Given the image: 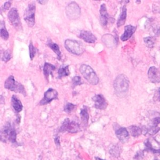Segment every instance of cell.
<instances>
[{"mask_svg":"<svg viewBox=\"0 0 160 160\" xmlns=\"http://www.w3.org/2000/svg\"><path fill=\"white\" fill-rule=\"evenodd\" d=\"M82 83L81 78L80 76H74L72 79V88H74L78 85H81Z\"/></svg>","mask_w":160,"mask_h":160,"instance_id":"cell-27","label":"cell"},{"mask_svg":"<svg viewBox=\"0 0 160 160\" xmlns=\"http://www.w3.org/2000/svg\"><path fill=\"white\" fill-rule=\"evenodd\" d=\"M75 105L72 104V103H67L64 108V111L68 113H69L71 112L72 111V110L74 109L75 108Z\"/></svg>","mask_w":160,"mask_h":160,"instance_id":"cell-29","label":"cell"},{"mask_svg":"<svg viewBox=\"0 0 160 160\" xmlns=\"http://www.w3.org/2000/svg\"><path fill=\"white\" fill-rule=\"evenodd\" d=\"M154 99L156 101H160V88L156 91L154 94Z\"/></svg>","mask_w":160,"mask_h":160,"instance_id":"cell-32","label":"cell"},{"mask_svg":"<svg viewBox=\"0 0 160 160\" xmlns=\"http://www.w3.org/2000/svg\"><path fill=\"white\" fill-rule=\"evenodd\" d=\"M29 57H30V59H31V60H32L33 58H34V57L35 56V54H36L37 49L34 47L32 41H31V42H29Z\"/></svg>","mask_w":160,"mask_h":160,"instance_id":"cell-26","label":"cell"},{"mask_svg":"<svg viewBox=\"0 0 160 160\" xmlns=\"http://www.w3.org/2000/svg\"><path fill=\"white\" fill-rule=\"evenodd\" d=\"M83 77L91 84L96 85L99 82V78L92 68L87 64H82L79 68Z\"/></svg>","mask_w":160,"mask_h":160,"instance_id":"cell-3","label":"cell"},{"mask_svg":"<svg viewBox=\"0 0 160 160\" xmlns=\"http://www.w3.org/2000/svg\"><path fill=\"white\" fill-rule=\"evenodd\" d=\"M129 79L124 74L118 75L114 81V88L118 95L126 94L129 89Z\"/></svg>","mask_w":160,"mask_h":160,"instance_id":"cell-1","label":"cell"},{"mask_svg":"<svg viewBox=\"0 0 160 160\" xmlns=\"http://www.w3.org/2000/svg\"><path fill=\"white\" fill-rule=\"evenodd\" d=\"M94 102V107L98 109H105L108 106V102L106 99L102 94H96L92 98Z\"/></svg>","mask_w":160,"mask_h":160,"instance_id":"cell-11","label":"cell"},{"mask_svg":"<svg viewBox=\"0 0 160 160\" xmlns=\"http://www.w3.org/2000/svg\"><path fill=\"white\" fill-rule=\"evenodd\" d=\"M144 42L146 43V46L149 48H151L153 46V44H154V40L151 37H148V38H146L144 39Z\"/></svg>","mask_w":160,"mask_h":160,"instance_id":"cell-30","label":"cell"},{"mask_svg":"<svg viewBox=\"0 0 160 160\" xmlns=\"http://www.w3.org/2000/svg\"><path fill=\"white\" fill-rule=\"evenodd\" d=\"M36 6L34 3H30L26 9L24 14V19L29 27H32L35 24Z\"/></svg>","mask_w":160,"mask_h":160,"instance_id":"cell-8","label":"cell"},{"mask_svg":"<svg viewBox=\"0 0 160 160\" xmlns=\"http://www.w3.org/2000/svg\"><path fill=\"white\" fill-rule=\"evenodd\" d=\"M11 58V54L9 52V50H6L3 52V54L2 56V60L4 62H8V61L10 60Z\"/></svg>","mask_w":160,"mask_h":160,"instance_id":"cell-28","label":"cell"},{"mask_svg":"<svg viewBox=\"0 0 160 160\" xmlns=\"http://www.w3.org/2000/svg\"><path fill=\"white\" fill-rule=\"evenodd\" d=\"M129 132L133 137H138L142 133L141 129L136 126H131L129 127Z\"/></svg>","mask_w":160,"mask_h":160,"instance_id":"cell-23","label":"cell"},{"mask_svg":"<svg viewBox=\"0 0 160 160\" xmlns=\"http://www.w3.org/2000/svg\"><path fill=\"white\" fill-rule=\"evenodd\" d=\"M8 18L11 24L17 29H21V22L16 8H11L8 14Z\"/></svg>","mask_w":160,"mask_h":160,"instance_id":"cell-9","label":"cell"},{"mask_svg":"<svg viewBox=\"0 0 160 160\" xmlns=\"http://www.w3.org/2000/svg\"><path fill=\"white\" fill-rule=\"evenodd\" d=\"M11 104L14 110L16 112H19L22 109V104L20 100L15 96H12L11 98Z\"/></svg>","mask_w":160,"mask_h":160,"instance_id":"cell-17","label":"cell"},{"mask_svg":"<svg viewBox=\"0 0 160 160\" xmlns=\"http://www.w3.org/2000/svg\"><path fill=\"white\" fill-rule=\"evenodd\" d=\"M58 78H62L64 76H68L69 75L70 72L69 71V66H62L58 71Z\"/></svg>","mask_w":160,"mask_h":160,"instance_id":"cell-22","label":"cell"},{"mask_svg":"<svg viewBox=\"0 0 160 160\" xmlns=\"http://www.w3.org/2000/svg\"><path fill=\"white\" fill-rule=\"evenodd\" d=\"M80 131H81L80 125L78 122L74 121H71L68 118H66L64 119V121H63L59 129V132H64L66 131H68L71 133H76Z\"/></svg>","mask_w":160,"mask_h":160,"instance_id":"cell-6","label":"cell"},{"mask_svg":"<svg viewBox=\"0 0 160 160\" xmlns=\"http://www.w3.org/2000/svg\"><path fill=\"white\" fill-rule=\"evenodd\" d=\"M99 12H100V22H101V24H102V26H106L107 25L108 21V19L109 18V15L107 12L106 7V5L104 4H101V8H100V10H99Z\"/></svg>","mask_w":160,"mask_h":160,"instance_id":"cell-15","label":"cell"},{"mask_svg":"<svg viewBox=\"0 0 160 160\" xmlns=\"http://www.w3.org/2000/svg\"><path fill=\"white\" fill-rule=\"evenodd\" d=\"M115 133L117 138L122 142H126L129 139V132L126 128L121 127L115 130Z\"/></svg>","mask_w":160,"mask_h":160,"instance_id":"cell-14","label":"cell"},{"mask_svg":"<svg viewBox=\"0 0 160 160\" xmlns=\"http://www.w3.org/2000/svg\"><path fill=\"white\" fill-rule=\"evenodd\" d=\"M143 155H144V152L142 151H138L136 154L134 156V159L136 160H141L143 158Z\"/></svg>","mask_w":160,"mask_h":160,"instance_id":"cell-31","label":"cell"},{"mask_svg":"<svg viewBox=\"0 0 160 160\" xmlns=\"http://www.w3.org/2000/svg\"><path fill=\"white\" fill-rule=\"evenodd\" d=\"M16 131L9 122L7 123L1 131V139L3 142L8 140L11 143H16Z\"/></svg>","mask_w":160,"mask_h":160,"instance_id":"cell-2","label":"cell"},{"mask_svg":"<svg viewBox=\"0 0 160 160\" xmlns=\"http://www.w3.org/2000/svg\"><path fill=\"white\" fill-rule=\"evenodd\" d=\"M126 14H127V12H126V8L125 6H124L122 8V11H121V14L118 19V21H117V26L118 27H120L121 26H122L124 23H125V21H126Z\"/></svg>","mask_w":160,"mask_h":160,"instance_id":"cell-21","label":"cell"},{"mask_svg":"<svg viewBox=\"0 0 160 160\" xmlns=\"http://www.w3.org/2000/svg\"><path fill=\"white\" fill-rule=\"evenodd\" d=\"M145 144V146H146V149L145 150L148 151H151L153 153H158V154H160V149H156L154 148H153L151 146V142H149V140H146V142H144Z\"/></svg>","mask_w":160,"mask_h":160,"instance_id":"cell-25","label":"cell"},{"mask_svg":"<svg viewBox=\"0 0 160 160\" xmlns=\"http://www.w3.org/2000/svg\"><path fill=\"white\" fill-rule=\"evenodd\" d=\"M58 96V93L56 91V90H55L52 88H49L44 92V98L40 101L39 104L41 105L46 104L50 102L52 100L57 99Z\"/></svg>","mask_w":160,"mask_h":160,"instance_id":"cell-10","label":"cell"},{"mask_svg":"<svg viewBox=\"0 0 160 160\" xmlns=\"http://www.w3.org/2000/svg\"><path fill=\"white\" fill-rule=\"evenodd\" d=\"M55 69H56L55 66L48 62H45L43 67V72H44V76L48 79V76L50 74H52L53 71Z\"/></svg>","mask_w":160,"mask_h":160,"instance_id":"cell-20","label":"cell"},{"mask_svg":"<svg viewBox=\"0 0 160 160\" xmlns=\"http://www.w3.org/2000/svg\"><path fill=\"white\" fill-rule=\"evenodd\" d=\"M0 34H1V37L4 40H7L9 38V33L6 30V28L4 26V22L2 21L1 22Z\"/></svg>","mask_w":160,"mask_h":160,"instance_id":"cell-24","label":"cell"},{"mask_svg":"<svg viewBox=\"0 0 160 160\" xmlns=\"http://www.w3.org/2000/svg\"><path fill=\"white\" fill-rule=\"evenodd\" d=\"M47 1H38L39 3L40 4H44V3H46Z\"/></svg>","mask_w":160,"mask_h":160,"instance_id":"cell-35","label":"cell"},{"mask_svg":"<svg viewBox=\"0 0 160 160\" xmlns=\"http://www.w3.org/2000/svg\"><path fill=\"white\" fill-rule=\"evenodd\" d=\"M136 31V27L132 26V25H127L124 28V32L122 34L121 37V39L122 41H127L128 39L131 38V36L132 35V34Z\"/></svg>","mask_w":160,"mask_h":160,"instance_id":"cell-16","label":"cell"},{"mask_svg":"<svg viewBox=\"0 0 160 160\" xmlns=\"http://www.w3.org/2000/svg\"><path fill=\"white\" fill-rule=\"evenodd\" d=\"M79 38L84 40L85 42L88 43H94L96 41V38L95 36L90 31L81 30L79 35Z\"/></svg>","mask_w":160,"mask_h":160,"instance_id":"cell-13","label":"cell"},{"mask_svg":"<svg viewBox=\"0 0 160 160\" xmlns=\"http://www.w3.org/2000/svg\"><path fill=\"white\" fill-rule=\"evenodd\" d=\"M64 47L69 52L78 56L82 54L85 50L82 43L73 39H66L64 42Z\"/></svg>","mask_w":160,"mask_h":160,"instance_id":"cell-4","label":"cell"},{"mask_svg":"<svg viewBox=\"0 0 160 160\" xmlns=\"http://www.w3.org/2000/svg\"><path fill=\"white\" fill-rule=\"evenodd\" d=\"M80 116L82 124L84 126H86L88 125L89 120V114L88 112V109L86 106H83V108L81 109Z\"/></svg>","mask_w":160,"mask_h":160,"instance_id":"cell-19","label":"cell"},{"mask_svg":"<svg viewBox=\"0 0 160 160\" xmlns=\"http://www.w3.org/2000/svg\"><path fill=\"white\" fill-rule=\"evenodd\" d=\"M154 160H160V159H154Z\"/></svg>","mask_w":160,"mask_h":160,"instance_id":"cell-37","label":"cell"},{"mask_svg":"<svg viewBox=\"0 0 160 160\" xmlns=\"http://www.w3.org/2000/svg\"><path fill=\"white\" fill-rule=\"evenodd\" d=\"M10 6H11V2L8 1V2H6L4 4V5L2 6V8H3L4 10H8V9H9Z\"/></svg>","mask_w":160,"mask_h":160,"instance_id":"cell-33","label":"cell"},{"mask_svg":"<svg viewBox=\"0 0 160 160\" xmlns=\"http://www.w3.org/2000/svg\"><path fill=\"white\" fill-rule=\"evenodd\" d=\"M4 88L10 91H14L15 92H18L22 94L24 96H26L25 88L22 84L16 81L14 79L13 76H10L4 82Z\"/></svg>","mask_w":160,"mask_h":160,"instance_id":"cell-5","label":"cell"},{"mask_svg":"<svg viewBox=\"0 0 160 160\" xmlns=\"http://www.w3.org/2000/svg\"><path fill=\"white\" fill-rule=\"evenodd\" d=\"M96 159H98V160H104V159H100V158H96Z\"/></svg>","mask_w":160,"mask_h":160,"instance_id":"cell-36","label":"cell"},{"mask_svg":"<svg viewBox=\"0 0 160 160\" xmlns=\"http://www.w3.org/2000/svg\"><path fill=\"white\" fill-rule=\"evenodd\" d=\"M54 142H55V143L56 144L57 146H59V145H60V141H59V136H56V137L54 138Z\"/></svg>","mask_w":160,"mask_h":160,"instance_id":"cell-34","label":"cell"},{"mask_svg":"<svg viewBox=\"0 0 160 160\" xmlns=\"http://www.w3.org/2000/svg\"><path fill=\"white\" fill-rule=\"evenodd\" d=\"M47 45L48 47H49L57 55V57H58V59H61V51H60V49L59 48V46L56 44V43H54L52 42V41H51V39H49L48 40V42H47Z\"/></svg>","mask_w":160,"mask_h":160,"instance_id":"cell-18","label":"cell"},{"mask_svg":"<svg viewBox=\"0 0 160 160\" xmlns=\"http://www.w3.org/2000/svg\"><path fill=\"white\" fill-rule=\"evenodd\" d=\"M66 14L69 19H76L80 16L81 9L76 2H71L66 8Z\"/></svg>","mask_w":160,"mask_h":160,"instance_id":"cell-7","label":"cell"},{"mask_svg":"<svg viewBox=\"0 0 160 160\" xmlns=\"http://www.w3.org/2000/svg\"><path fill=\"white\" fill-rule=\"evenodd\" d=\"M149 80L152 82H160V70L154 66L151 67L148 72Z\"/></svg>","mask_w":160,"mask_h":160,"instance_id":"cell-12","label":"cell"}]
</instances>
